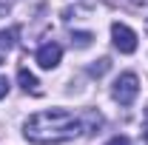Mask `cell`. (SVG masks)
Wrapping results in <instances>:
<instances>
[{"mask_svg": "<svg viewBox=\"0 0 148 145\" xmlns=\"http://www.w3.org/2000/svg\"><path fill=\"white\" fill-rule=\"evenodd\" d=\"M83 122L66 108H49V111H37L26 120L23 134L26 140L34 145H60L69 142L74 137H80Z\"/></svg>", "mask_w": 148, "mask_h": 145, "instance_id": "cell-1", "label": "cell"}, {"mask_svg": "<svg viewBox=\"0 0 148 145\" xmlns=\"http://www.w3.org/2000/svg\"><path fill=\"white\" fill-rule=\"evenodd\" d=\"M111 94H114V100H117L120 105H131V103L137 100V94H140V80H137V74L134 71L120 74V77L114 80Z\"/></svg>", "mask_w": 148, "mask_h": 145, "instance_id": "cell-2", "label": "cell"}, {"mask_svg": "<svg viewBox=\"0 0 148 145\" xmlns=\"http://www.w3.org/2000/svg\"><path fill=\"white\" fill-rule=\"evenodd\" d=\"M111 37H114V46H117L120 54H134L137 51V34L125 23H114L111 26Z\"/></svg>", "mask_w": 148, "mask_h": 145, "instance_id": "cell-3", "label": "cell"}, {"mask_svg": "<svg viewBox=\"0 0 148 145\" xmlns=\"http://www.w3.org/2000/svg\"><path fill=\"white\" fill-rule=\"evenodd\" d=\"M60 57H63V49H60L57 43H43V46L37 49V66L46 68V71H51V68H57Z\"/></svg>", "mask_w": 148, "mask_h": 145, "instance_id": "cell-4", "label": "cell"}, {"mask_svg": "<svg viewBox=\"0 0 148 145\" xmlns=\"http://www.w3.org/2000/svg\"><path fill=\"white\" fill-rule=\"evenodd\" d=\"M17 80H20V85H23V91H29V94H40V83H37V77L29 68H20L17 71Z\"/></svg>", "mask_w": 148, "mask_h": 145, "instance_id": "cell-5", "label": "cell"}, {"mask_svg": "<svg viewBox=\"0 0 148 145\" xmlns=\"http://www.w3.org/2000/svg\"><path fill=\"white\" fill-rule=\"evenodd\" d=\"M94 34L91 31H74L71 34V46H77V49H86V46H91Z\"/></svg>", "mask_w": 148, "mask_h": 145, "instance_id": "cell-6", "label": "cell"}, {"mask_svg": "<svg viewBox=\"0 0 148 145\" xmlns=\"http://www.w3.org/2000/svg\"><path fill=\"white\" fill-rule=\"evenodd\" d=\"M108 66H111L108 60H97V63H94L91 68H88V74H91V77H103V74L108 71Z\"/></svg>", "mask_w": 148, "mask_h": 145, "instance_id": "cell-7", "label": "cell"}, {"mask_svg": "<svg viewBox=\"0 0 148 145\" xmlns=\"http://www.w3.org/2000/svg\"><path fill=\"white\" fill-rule=\"evenodd\" d=\"M6 94H9V80H6V77H0V100H3Z\"/></svg>", "mask_w": 148, "mask_h": 145, "instance_id": "cell-8", "label": "cell"}, {"mask_svg": "<svg viewBox=\"0 0 148 145\" xmlns=\"http://www.w3.org/2000/svg\"><path fill=\"white\" fill-rule=\"evenodd\" d=\"M108 145H131L128 137H114V140H108Z\"/></svg>", "mask_w": 148, "mask_h": 145, "instance_id": "cell-9", "label": "cell"}, {"mask_svg": "<svg viewBox=\"0 0 148 145\" xmlns=\"http://www.w3.org/2000/svg\"><path fill=\"white\" fill-rule=\"evenodd\" d=\"M6 14H9V3H6V0H0V17H6Z\"/></svg>", "mask_w": 148, "mask_h": 145, "instance_id": "cell-10", "label": "cell"}, {"mask_svg": "<svg viewBox=\"0 0 148 145\" xmlns=\"http://www.w3.org/2000/svg\"><path fill=\"white\" fill-rule=\"evenodd\" d=\"M143 131H145V137H148V108H145V125H143Z\"/></svg>", "mask_w": 148, "mask_h": 145, "instance_id": "cell-11", "label": "cell"}]
</instances>
